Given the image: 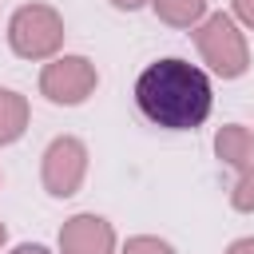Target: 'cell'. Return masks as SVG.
<instances>
[{
	"mask_svg": "<svg viewBox=\"0 0 254 254\" xmlns=\"http://www.w3.org/2000/svg\"><path fill=\"white\" fill-rule=\"evenodd\" d=\"M119 254H179V250L167 238H159V234H131L119 246Z\"/></svg>",
	"mask_w": 254,
	"mask_h": 254,
	"instance_id": "10",
	"label": "cell"
},
{
	"mask_svg": "<svg viewBox=\"0 0 254 254\" xmlns=\"http://www.w3.org/2000/svg\"><path fill=\"white\" fill-rule=\"evenodd\" d=\"M214 155L234 171L230 206L238 214H254V131L246 123H226L214 131Z\"/></svg>",
	"mask_w": 254,
	"mask_h": 254,
	"instance_id": "6",
	"label": "cell"
},
{
	"mask_svg": "<svg viewBox=\"0 0 254 254\" xmlns=\"http://www.w3.org/2000/svg\"><path fill=\"white\" fill-rule=\"evenodd\" d=\"M60 254H119V238L111 218L95 210H79L60 226Z\"/></svg>",
	"mask_w": 254,
	"mask_h": 254,
	"instance_id": "7",
	"label": "cell"
},
{
	"mask_svg": "<svg viewBox=\"0 0 254 254\" xmlns=\"http://www.w3.org/2000/svg\"><path fill=\"white\" fill-rule=\"evenodd\" d=\"M167 28H179V32H194L206 12H210V0H151L147 4Z\"/></svg>",
	"mask_w": 254,
	"mask_h": 254,
	"instance_id": "9",
	"label": "cell"
},
{
	"mask_svg": "<svg viewBox=\"0 0 254 254\" xmlns=\"http://www.w3.org/2000/svg\"><path fill=\"white\" fill-rule=\"evenodd\" d=\"M99 67L79 52H60L40 67V95L56 107H79L95 95Z\"/></svg>",
	"mask_w": 254,
	"mask_h": 254,
	"instance_id": "4",
	"label": "cell"
},
{
	"mask_svg": "<svg viewBox=\"0 0 254 254\" xmlns=\"http://www.w3.org/2000/svg\"><path fill=\"white\" fill-rule=\"evenodd\" d=\"M4 254H52L44 242H20V246H12V250H4Z\"/></svg>",
	"mask_w": 254,
	"mask_h": 254,
	"instance_id": "13",
	"label": "cell"
},
{
	"mask_svg": "<svg viewBox=\"0 0 254 254\" xmlns=\"http://www.w3.org/2000/svg\"><path fill=\"white\" fill-rule=\"evenodd\" d=\"M250 131H254V127H250Z\"/></svg>",
	"mask_w": 254,
	"mask_h": 254,
	"instance_id": "17",
	"label": "cell"
},
{
	"mask_svg": "<svg viewBox=\"0 0 254 254\" xmlns=\"http://www.w3.org/2000/svg\"><path fill=\"white\" fill-rule=\"evenodd\" d=\"M32 123V103L16 87H0V147H12L24 139Z\"/></svg>",
	"mask_w": 254,
	"mask_h": 254,
	"instance_id": "8",
	"label": "cell"
},
{
	"mask_svg": "<svg viewBox=\"0 0 254 254\" xmlns=\"http://www.w3.org/2000/svg\"><path fill=\"white\" fill-rule=\"evenodd\" d=\"M91 151L79 135H56L40 155V183L52 198H75L83 190Z\"/></svg>",
	"mask_w": 254,
	"mask_h": 254,
	"instance_id": "5",
	"label": "cell"
},
{
	"mask_svg": "<svg viewBox=\"0 0 254 254\" xmlns=\"http://www.w3.org/2000/svg\"><path fill=\"white\" fill-rule=\"evenodd\" d=\"M0 183H4V175H0Z\"/></svg>",
	"mask_w": 254,
	"mask_h": 254,
	"instance_id": "16",
	"label": "cell"
},
{
	"mask_svg": "<svg viewBox=\"0 0 254 254\" xmlns=\"http://www.w3.org/2000/svg\"><path fill=\"white\" fill-rule=\"evenodd\" d=\"M115 12H139V8H147L151 0H107Z\"/></svg>",
	"mask_w": 254,
	"mask_h": 254,
	"instance_id": "14",
	"label": "cell"
},
{
	"mask_svg": "<svg viewBox=\"0 0 254 254\" xmlns=\"http://www.w3.org/2000/svg\"><path fill=\"white\" fill-rule=\"evenodd\" d=\"M64 16L60 8L44 4V0H32V4H20L12 16H8V48L12 56L20 60H32V64H48L52 56L64 52Z\"/></svg>",
	"mask_w": 254,
	"mask_h": 254,
	"instance_id": "3",
	"label": "cell"
},
{
	"mask_svg": "<svg viewBox=\"0 0 254 254\" xmlns=\"http://www.w3.org/2000/svg\"><path fill=\"white\" fill-rule=\"evenodd\" d=\"M230 16H234L246 32H254V0H230Z\"/></svg>",
	"mask_w": 254,
	"mask_h": 254,
	"instance_id": "11",
	"label": "cell"
},
{
	"mask_svg": "<svg viewBox=\"0 0 254 254\" xmlns=\"http://www.w3.org/2000/svg\"><path fill=\"white\" fill-rule=\"evenodd\" d=\"M4 246H8V226L0 222V254H4Z\"/></svg>",
	"mask_w": 254,
	"mask_h": 254,
	"instance_id": "15",
	"label": "cell"
},
{
	"mask_svg": "<svg viewBox=\"0 0 254 254\" xmlns=\"http://www.w3.org/2000/svg\"><path fill=\"white\" fill-rule=\"evenodd\" d=\"M198 60L210 67V75H218L222 83L242 79L250 71V44H246V28L230 16V12H206V20L190 32Z\"/></svg>",
	"mask_w": 254,
	"mask_h": 254,
	"instance_id": "2",
	"label": "cell"
},
{
	"mask_svg": "<svg viewBox=\"0 0 254 254\" xmlns=\"http://www.w3.org/2000/svg\"><path fill=\"white\" fill-rule=\"evenodd\" d=\"M222 254H254V234H246V238H234Z\"/></svg>",
	"mask_w": 254,
	"mask_h": 254,
	"instance_id": "12",
	"label": "cell"
},
{
	"mask_svg": "<svg viewBox=\"0 0 254 254\" xmlns=\"http://www.w3.org/2000/svg\"><path fill=\"white\" fill-rule=\"evenodd\" d=\"M135 107L147 123H155L163 131H194L210 119L214 87L198 64H190L183 56H163L139 71Z\"/></svg>",
	"mask_w": 254,
	"mask_h": 254,
	"instance_id": "1",
	"label": "cell"
}]
</instances>
